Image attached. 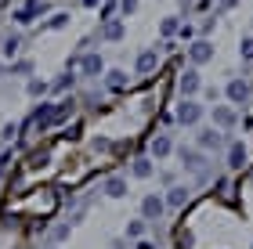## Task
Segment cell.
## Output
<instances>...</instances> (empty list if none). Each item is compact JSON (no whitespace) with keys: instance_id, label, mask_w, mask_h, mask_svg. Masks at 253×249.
Masks as SVG:
<instances>
[{"instance_id":"cell-1","label":"cell","mask_w":253,"mask_h":249,"mask_svg":"<svg viewBox=\"0 0 253 249\" xmlns=\"http://www.w3.org/2000/svg\"><path fill=\"white\" fill-rule=\"evenodd\" d=\"M199 119H203V105H195V101H181L177 105V123L181 127H195Z\"/></svg>"},{"instance_id":"cell-2","label":"cell","mask_w":253,"mask_h":249,"mask_svg":"<svg viewBox=\"0 0 253 249\" xmlns=\"http://www.w3.org/2000/svg\"><path fill=\"white\" fill-rule=\"evenodd\" d=\"M43 11H47V4H43V0H26V7L15 11V22H18V26H29V22L37 18V15H43Z\"/></svg>"},{"instance_id":"cell-3","label":"cell","mask_w":253,"mask_h":249,"mask_svg":"<svg viewBox=\"0 0 253 249\" xmlns=\"http://www.w3.org/2000/svg\"><path fill=\"white\" fill-rule=\"evenodd\" d=\"M188 58H192V65H206V62H213V43H210V40H195L192 47H188Z\"/></svg>"},{"instance_id":"cell-4","label":"cell","mask_w":253,"mask_h":249,"mask_svg":"<svg viewBox=\"0 0 253 249\" xmlns=\"http://www.w3.org/2000/svg\"><path fill=\"white\" fill-rule=\"evenodd\" d=\"M163 210H167V202L159 195H145L141 199V217L145 220H159V217H163Z\"/></svg>"},{"instance_id":"cell-5","label":"cell","mask_w":253,"mask_h":249,"mask_svg":"<svg viewBox=\"0 0 253 249\" xmlns=\"http://www.w3.org/2000/svg\"><path fill=\"white\" fill-rule=\"evenodd\" d=\"M181 163H185V170H195L199 177H206V170H203V155H199V152H192V148H181Z\"/></svg>"},{"instance_id":"cell-6","label":"cell","mask_w":253,"mask_h":249,"mask_svg":"<svg viewBox=\"0 0 253 249\" xmlns=\"http://www.w3.org/2000/svg\"><path fill=\"white\" fill-rule=\"evenodd\" d=\"M228 98H232L235 105H243V101L250 98V83L246 80H232V83H228Z\"/></svg>"},{"instance_id":"cell-7","label":"cell","mask_w":253,"mask_h":249,"mask_svg":"<svg viewBox=\"0 0 253 249\" xmlns=\"http://www.w3.org/2000/svg\"><path fill=\"white\" fill-rule=\"evenodd\" d=\"M80 69H84V76H101V54H84Z\"/></svg>"},{"instance_id":"cell-8","label":"cell","mask_w":253,"mask_h":249,"mask_svg":"<svg viewBox=\"0 0 253 249\" xmlns=\"http://www.w3.org/2000/svg\"><path fill=\"white\" fill-rule=\"evenodd\" d=\"M199 87H203V80H199V72H195V69H188L185 76H181V94H188V98H192Z\"/></svg>"},{"instance_id":"cell-9","label":"cell","mask_w":253,"mask_h":249,"mask_svg":"<svg viewBox=\"0 0 253 249\" xmlns=\"http://www.w3.org/2000/svg\"><path fill=\"white\" fill-rule=\"evenodd\" d=\"M163 202H167L170 210H181V206H185V202H188V188H170Z\"/></svg>"},{"instance_id":"cell-10","label":"cell","mask_w":253,"mask_h":249,"mask_svg":"<svg viewBox=\"0 0 253 249\" xmlns=\"http://www.w3.org/2000/svg\"><path fill=\"white\" fill-rule=\"evenodd\" d=\"M243 163H246V148H243V141H235L232 148H228V166H232V170H243Z\"/></svg>"},{"instance_id":"cell-11","label":"cell","mask_w":253,"mask_h":249,"mask_svg":"<svg viewBox=\"0 0 253 249\" xmlns=\"http://www.w3.org/2000/svg\"><path fill=\"white\" fill-rule=\"evenodd\" d=\"M105 195H109V199H123V195H126V180H123V177H109V180H105Z\"/></svg>"},{"instance_id":"cell-12","label":"cell","mask_w":253,"mask_h":249,"mask_svg":"<svg viewBox=\"0 0 253 249\" xmlns=\"http://www.w3.org/2000/svg\"><path fill=\"white\" fill-rule=\"evenodd\" d=\"M199 148H206V152H210V148H221V130H203L199 134Z\"/></svg>"},{"instance_id":"cell-13","label":"cell","mask_w":253,"mask_h":249,"mask_svg":"<svg viewBox=\"0 0 253 249\" xmlns=\"http://www.w3.org/2000/svg\"><path fill=\"white\" fill-rule=\"evenodd\" d=\"M156 65H159V54L156 51H141V54H137V72H152Z\"/></svg>"},{"instance_id":"cell-14","label":"cell","mask_w":253,"mask_h":249,"mask_svg":"<svg viewBox=\"0 0 253 249\" xmlns=\"http://www.w3.org/2000/svg\"><path fill=\"white\" fill-rule=\"evenodd\" d=\"M213 123H217V127H224V130L235 127V112L224 108V105H217V108H213Z\"/></svg>"},{"instance_id":"cell-15","label":"cell","mask_w":253,"mask_h":249,"mask_svg":"<svg viewBox=\"0 0 253 249\" xmlns=\"http://www.w3.org/2000/svg\"><path fill=\"white\" fill-rule=\"evenodd\" d=\"M170 148H174V141H170L167 134H159V138L152 141V155H156V159H167V155H170Z\"/></svg>"},{"instance_id":"cell-16","label":"cell","mask_w":253,"mask_h":249,"mask_svg":"<svg viewBox=\"0 0 253 249\" xmlns=\"http://www.w3.org/2000/svg\"><path fill=\"white\" fill-rule=\"evenodd\" d=\"M33 123H37V127H51L54 123V105H40L33 112Z\"/></svg>"},{"instance_id":"cell-17","label":"cell","mask_w":253,"mask_h":249,"mask_svg":"<svg viewBox=\"0 0 253 249\" xmlns=\"http://www.w3.org/2000/svg\"><path fill=\"white\" fill-rule=\"evenodd\" d=\"M130 174H134V177H141V180H145V177H152V159H134Z\"/></svg>"},{"instance_id":"cell-18","label":"cell","mask_w":253,"mask_h":249,"mask_svg":"<svg viewBox=\"0 0 253 249\" xmlns=\"http://www.w3.org/2000/svg\"><path fill=\"white\" fill-rule=\"evenodd\" d=\"M109 87H112V90H123V87H126V72L112 69V72H109Z\"/></svg>"},{"instance_id":"cell-19","label":"cell","mask_w":253,"mask_h":249,"mask_svg":"<svg viewBox=\"0 0 253 249\" xmlns=\"http://www.w3.org/2000/svg\"><path fill=\"white\" fill-rule=\"evenodd\" d=\"M101 36H105V40H120L123 36V26H120V22H112V26L101 29Z\"/></svg>"},{"instance_id":"cell-20","label":"cell","mask_w":253,"mask_h":249,"mask_svg":"<svg viewBox=\"0 0 253 249\" xmlns=\"http://www.w3.org/2000/svg\"><path fill=\"white\" fill-rule=\"evenodd\" d=\"M126 235H130V239H141V235H145V220H134V224H126Z\"/></svg>"},{"instance_id":"cell-21","label":"cell","mask_w":253,"mask_h":249,"mask_svg":"<svg viewBox=\"0 0 253 249\" xmlns=\"http://www.w3.org/2000/svg\"><path fill=\"white\" fill-rule=\"evenodd\" d=\"M43 90H47V83H43V80H29V94H33V98H40Z\"/></svg>"},{"instance_id":"cell-22","label":"cell","mask_w":253,"mask_h":249,"mask_svg":"<svg viewBox=\"0 0 253 249\" xmlns=\"http://www.w3.org/2000/svg\"><path fill=\"white\" fill-rule=\"evenodd\" d=\"M239 54H243L246 62L253 58V36H246V40H243V47H239Z\"/></svg>"},{"instance_id":"cell-23","label":"cell","mask_w":253,"mask_h":249,"mask_svg":"<svg viewBox=\"0 0 253 249\" xmlns=\"http://www.w3.org/2000/svg\"><path fill=\"white\" fill-rule=\"evenodd\" d=\"M174 33H177V18H167L163 22V36H174Z\"/></svg>"},{"instance_id":"cell-24","label":"cell","mask_w":253,"mask_h":249,"mask_svg":"<svg viewBox=\"0 0 253 249\" xmlns=\"http://www.w3.org/2000/svg\"><path fill=\"white\" fill-rule=\"evenodd\" d=\"M15 51H18V40H15V36H7V40H4V54L11 58V54H15Z\"/></svg>"},{"instance_id":"cell-25","label":"cell","mask_w":253,"mask_h":249,"mask_svg":"<svg viewBox=\"0 0 253 249\" xmlns=\"http://www.w3.org/2000/svg\"><path fill=\"white\" fill-rule=\"evenodd\" d=\"M73 87V76H58V80H54V90H69Z\"/></svg>"},{"instance_id":"cell-26","label":"cell","mask_w":253,"mask_h":249,"mask_svg":"<svg viewBox=\"0 0 253 249\" xmlns=\"http://www.w3.org/2000/svg\"><path fill=\"white\" fill-rule=\"evenodd\" d=\"M120 7H123V15H134V11H137V0H120Z\"/></svg>"},{"instance_id":"cell-27","label":"cell","mask_w":253,"mask_h":249,"mask_svg":"<svg viewBox=\"0 0 253 249\" xmlns=\"http://www.w3.org/2000/svg\"><path fill=\"white\" fill-rule=\"evenodd\" d=\"M58 26H65V15H54V18L47 22V29H58Z\"/></svg>"},{"instance_id":"cell-28","label":"cell","mask_w":253,"mask_h":249,"mask_svg":"<svg viewBox=\"0 0 253 249\" xmlns=\"http://www.w3.org/2000/svg\"><path fill=\"white\" fill-rule=\"evenodd\" d=\"M54 239H58V242H65V239H69V228H65V224H62V228H54Z\"/></svg>"},{"instance_id":"cell-29","label":"cell","mask_w":253,"mask_h":249,"mask_svg":"<svg viewBox=\"0 0 253 249\" xmlns=\"http://www.w3.org/2000/svg\"><path fill=\"white\" fill-rule=\"evenodd\" d=\"M239 4V0H217V7H221V11H228V7H235Z\"/></svg>"},{"instance_id":"cell-30","label":"cell","mask_w":253,"mask_h":249,"mask_svg":"<svg viewBox=\"0 0 253 249\" xmlns=\"http://www.w3.org/2000/svg\"><path fill=\"white\" fill-rule=\"evenodd\" d=\"M0 72H4V69H0Z\"/></svg>"}]
</instances>
